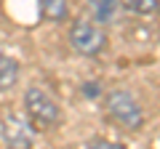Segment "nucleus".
Instances as JSON below:
<instances>
[{
    "label": "nucleus",
    "instance_id": "6e6552de",
    "mask_svg": "<svg viewBox=\"0 0 160 149\" xmlns=\"http://www.w3.org/2000/svg\"><path fill=\"white\" fill-rule=\"evenodd\" d=\"M120 6L133 13H142V16H152L160 11V0H120Z\"/></svg>",
    "mask_w": 160,
    "mask_h": 149
},
{
    "label": "nucleus",
    "instance_id": "1a4fd4ad",
    "mask_svg": "<svg viewBox=\"0 0 160 149\" xmlns=\"http://www.w3.org/2000/svg\"><path fill=\"white\" fill-rule=\"evenodd\" d=\"M83 149H126L123 144H115V141H107V138H93V141H88Z\"/></svg>",
    "mask_w": 160,
    "mask_h": 149
},
{
    "label": "nucleus",
    "instance_id": "20e7f679",
    "mask_svg": "<svg viewBox=\"0 0 160 149\" xmlns=\"http://www.w3.org/2000/svg\"><path fill=\"white\" fill-rule=\"evenodd\" d=\"M0 136L8 149H32V131L16 115H6L0 120Z\"/></svg>",
    "mask_w": 160,
    "mask_h": 149
},
{
    "label": "nucleus",
    "instance_id": "423d86ee",
    "mask_svg": "<svg viewBox=\"0 0 160 149\" xmlns=\"http://www.w3.org/2000/svg\"><path fill=\"white\" fill-rule=\"evenodd\" d=\"M19 80V64L16 59L6 56V53H0V93L3 91H11Z\"/></svg>",
    "mask_w": 160,
    "mask_h": 149
},
{
    "label": "nucleus",
    "instance_id": "f03ea898",
    "mask_svg": "<svg viewBox=\"0 0 160 149\" xmlns=\"http://www.w3.org/2000/svg\"><path fill=\"white\" fill-rule=\"evenodd\" d=\"M24 109H27V117L32 120L35 128H51L53 123H59V104L48 96L43 88L32 85L24 93Z\"/></svg>",
    "mask_w": 160,
    "mask_h": 149
},
{
    "label": "nucleus",
    "instance_id": "f257e3e1",
    "mask_svg": "<svg viewBox=\"0 0 160 149\" xmlns=\"http://www.w3.org/2000/svg\"><path fill=\"white\" fill-rule=\"evenodd\" d=\"M107 115L126 131H136L144 123L142 107L128 91H109L107 93Z\"/></svg>",
    "mask_w": 160,
    "mask_h": 149
},
{
    "label": "nucleus",
    "instance_id": "39448f33",
    "mask_svg": "<svg viewBox=\"0 0 160 149\" xmlns=\"http://www.w3.org/2000/svg\"><path fill=\"white\" fill-rule=\"evenodd\" d=\"M86 6L96 24H109L115 19V13H118L120 0H86Z\"/></svg>",
    "mask_w": 160,
    "mask_h": 149
},
{
    "label": "nucleus",
    "instance_id": "7ed1b4c3",
    "mask_svg": "<svg viewBox=\"0 0 160 149\" xmlns=\"http://www.w3.org/2000/svg\"><path fill=\"white\" fill-rule=\"evenodd\" d=\"M69 46L80 53V56H96L102 48L107 46V35L91 19H78L69 29Z\"/></svg>",
    "mask_w": 160,
    "mask_h": 149
},
{
    "label": "nucleus",
    "instance_id": "9d476101",
    "mask_svg": "<svg viewBox=\"0 0 160 149\" xmlns=\"http://www.w3.org/2000/svg\"><path fill=\"white\" fill-rule=\"evenodd\" d=\"M83 93H86V96H96L99 85H96V83H88V85H83Z\"/></svg>",
    "mask_w": 160,
    "mask_h": 149
},
{
    "label": "nucleus",
    "instance_id": "0eeeda50",
    "mask_svg": "<svg viewBox=\"0 0 160 149\" xmlns=\"http://www.w3.org/2000/svg\"><path fill=\"white\" fill-rule=\"evenodd\" d=\"M40 13L48 22H62L67 16V0H40Z\"/></svg>",
    "mask_w": 160,
    "mask_h": 149
}]
</instances>
